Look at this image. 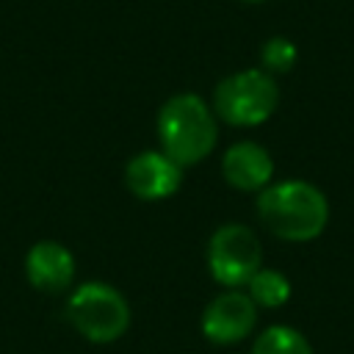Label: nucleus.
<instances>
[{"label":"nucleus","instance_id":"nucleus-1","mask_svg":"<svg viewBox=\"0 0 354 354\" xmlns=\"http://www.w3.org/2000/svg\"><path fill=\"white\" fill-rule=\"evenodd\" d=\"M254 213L263 230L285 243H310L321 238L332 216L326 194L301 177L266 185L254 199Z\"/></svg>","mask_w":354,"mask_h":354},{"label":"nucleus","instance_id":"nucleus-2","mask_svg":"<svg viewBox=\"0 0 354 354\" xmlns=\"http://www.w3.org/2000/svg\"><path fill=\"white\" fill-rule=\"evenodd\" d=\"M158 149L166 152L177 166L188 169L213 155L218 144V119L210 100L196 91L171 94L155 116Z\"/></svg>","mask_w":354,"mask_h":354},{"label":"nucleus","instance_id":"nucleus-3","mask_svg":"<svg viewBox=\"0 0 354 354\" xmlns=\"http://www.w3.org/2000/svg\"><path fill=\"white\" fill-rule=\"evenodd\" d=\"M64 318L83 340L105 346L124 337L133 321V310L119 288L102 279H88L69 290Z\"/></svg>","mask_w":354,"mask_h":354},{"label":"nucleus","instance_id":"nucleus-4","mask_svg":"<svg viewBox=\"0 0 354 354\" xmlns=\"http://www.w3.org/2000/svg\"><path fill=\"white\" fill-rule=\"evenodd\" d=\"M279 105V83L260 66H246L224 75L210 97L218 122L230 127H260Z\"/></svg>","mask_w":354,"mask_h":354},{"label":"nucleus","instance_id":"nucleus-5","mask_svg":"<svg viewBox=\"0 0 354 354\" xmlns=\"http://www.w3.org/2000/svg\"><path fill=\"white\" fill-rule=\"evenodd\" d=\"M205 263L218 288H246L263 263V243L249 224H218L205 246Z\"/></svg>","mask_w":354,"mask_h":354},{"label":"nucleus","instance_id":"nucleus-6","mask_svg":"<svg viewBox=\"0 0 354 354\" xmlns=\"http://www.w3.org/2000/svg\"><path fill=\"white\" fill-rule=\"evenodd\" d=\"M260 310L243 288H221L202 310L199 329L213 346H235L254 335Z\"/></svg>","mask_w":354,"mask_h":354},{"label":"nucleus","instance_id":"nucleus-7","mask_svg":"<svg viewBox=\"0 0 354 354\" xmlns=\"http://www.w3.org/2000/svg\"><path fill=\"white\" fill-rule=\"evenodd\" d=\"M183 166L160 149H141L124 163V185L141 202H160L180 191Z\"/></svg>","mask_w":354,"mask_h":354},{"label":"nucleus","instance_id":"nucleus-8","mask_svg":"<svg viewBox=\"0 0 354 354\" xmlns=\"http://www.w3.org/2000/svg\"><path fill=\"white\" fill-rule=\"evenodd\" d=\"M274 158L271 152L252 138L235 141L224 149L221 155V177L230 188L241 191V194H260L266 185L274 183Z\"/></svg>","mask_w":354,"mask_h":354},{"label":"nucleus","instance_id":"nucleus-9","mask_svg":"<svg viewBox=\"0 0 354 354\" xmlns=\"http://www.w3.org/2000/svg\"><path fill=\"white\" fill-rule=\"evenodd\" d=\"M25 279L41 293H66L75 282V254L53 238L36 241L25 252Z\"/></svg>","mask_w":354,"mask_h":354},{"label":"nucleus","instance_id":"nucleus-10","mask_svg":"<svg viewBox=\"0 0 354 354\" xmlns=\"http://www.w3.org/2000/svg\"><path fill=\"white\" fill-rule=\"evenodd\" d=\"M243 290L249 293V299L254 301L257 310H279L282 304H288V299L293 293V285L279 268L260 266L254 271V277L246 282Z\"/></svg>","mask_w":354,"mask_h":354},{"label":"nucleus","instance_id":"nucleus-11","mask_svg":"<svg viewBox=\"0 0 354 354\" xmlns=\"http://www.w3.org/2000/svg\"><path fill=\"white\" fill-rule=\"evenodd\" d=\"M249 354H315L304 332L290 324H271L254 335Z\"/></svg>","mask_w":354,"mask_h":354},{"label":"nucleus","instance_id":"nucleus-12","mask_svg":"<svg viewBox=\"0 0 354 354\" xmlns=\"http://www.w3.org/2000/svg\"><path fill=\"white\" fill-rule=\"evenodd\" d=\"M296 61H299V50L288 36H271L260 44V69H266L274 77L290 72Z\"/></svg>","mask_w":354,"mask_h":354},{"label":"nucleus","instance_id":"nucleus-13","mask_svg":"<svg viewBox=\"0 0 354 354\" xmlns=\"http://www.w3.org/2000/svg\"><path fill=\"white\" fill-rule=\"evenodd\" d=\"M241 3H246V6H257V3H266V0H241Z\"/></svg>","mask_w":354,"mask_h":354}]
</instances>
